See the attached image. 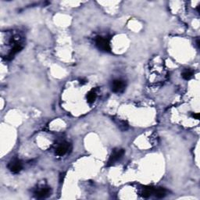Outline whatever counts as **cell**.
Instances as JSON below:
<instances>
[{
	"label": "cell",
	"instance_id": "cell-1",
	"mask_svg": "<svg viewBox=\"0 0 200 200\" xmlns=\"http://www.w3.org/2000/svg\"><path fill=\"white\" fill-rule=\"evenodd\" d=\"M95 44H96V46L99 48V49L103 51V52L109 53V52H110V50H111L109 41L107 38L99 36V37L95 38Z\"/></svg>",
	"mask_w": 200,
	"mask_h": 200
},
{
	"label": "cell",
	"instance_id": "cell-2",
	"mask_svg": "<svg viewBox=\"0 0 200 200\" xmlns=\"http://www.w3.org/2000/svg\"><path fill=\"white\" fill-rule=\"evenodd\" d=\"M124 150L121 149H116L113 151L112 154L109 156V159L108 160V163L107 166H112L115 163L118 161L119 159H121L122 158V156H124Z\"/></svg>",
	"mask_w": 200,
	"mask_h": 200
},
{
	"label": "cell",
	"instance_id": "cell-3",
	"mask_svg": "<svg viewBox=\"0 0 200 200\" xmlns=\"http://www.w3.org/2000/svg\"><path fill=\"white\" fill-rule=\"evenodd\" d=\"M125 82L121 79H116L112 82V91L115 93H120L124 91L125 88Z\"/></svg>",
	"mask_w": 200,
	"mask_h": 200
},
{
	"label": "cell",
	"instance_id": "cell-4",
	"mask_svg": "<svg viewBox=\"0 0 200 200\" xmlns=\"http://www.w3.org/2000/svg\"><path fill=\"white\" fill-rule=\"evenodd\" d=\"M8 168L12 173L17 174V173H19L22 170L23 165H22V163L20 160L16 159V160H13V161L9 163L8 164Z\"/></svg>",
	"mask_w": 200,
	"mask_h": 200
},
{
	"label": "cell",
	"instance_id": "cell-5",
	"mask_svg": "<svg viewBox=\"0 0 200 200\" xmlns=\"http://www.w3.org/2000/svg\"><path fill=\"white\" fill-rule=\"evenodd\" d=\"M69 148H70V145L68 143H62L60 144L56 148V154L58 155V156H63L66 153H67V151L69 150Z\"/></svg>",
	"mask_w": 200,
	"mask_h": 200
},
{
	"label": "cell",
	"instance_id": "cell-6",
	"mask_svg": "<svg viewBox=\"0 0 200 200\" xmlns=\"http://www.w3.org/2000/svg\"><path fill=\"white\" fill-rule=\"evenodd\" d=\"M50 192H51L50 188H48V187H45V188H41L38 191H36V197L38 198V199H44V198L48 197L49 195Z\"/></svg>",
	"mask_w": 200,
	"mask_h": 200
},
{
	"label": "cell",
	"instance_id": "cell-7",
	"mask_svg": "<svg viewBox=\"0 0 200 200\" xmlns=\"http://www.w3.org/2000/svg\"><path fill=\"white\" fill-rule=\"evenodd\" d=\"M154 192V188L152 187H146L141 191V195L143 198H149Z\"/></svg>",
	"mask_w": 200,
	"mask_h": 200
},
{
	"label": "cell",
	"instance_id": "cell-8",
	"mask_svg": "<svg viewBox=\"0 0 200 200\" xmlns=\"http://www.w3.org/2000/svg\"><path fill=\"white\" fill-rule=\"evenodd\" d=\"M156 197L159 198V199H161V198H163L166 195V190L164 188H159L157 189H154V192H153Z\"/></svg>",
	"mask_w": 200,
	"mask_h": 200
},
{
	"label": "cell",
	"instance_id": "cell-9",
	"mask_svg": "<svg viewBox=\"0 0 200 200\" xmlns=\"http://www.w3.org/2000/svg\"><path fill=\"white\" fill-rule=\"evenodd\" d=\"M182 77L185 80H190L193 76V71H191V70H185V71L182 72Z\"/></svg>",
	"mask_w": 200,
	"mask_h": 200
},
{
	"label": "cell",
	"instance_id": "cell-10",
	"mask_svg": "<svg viewBox=\"0 0 200 200\" xmlns=\"http://www.w3.org/2000/svg\"><path fill=\"white\" fill-rule=\"evenodd\" d=\"M96 97H97V95H96V93H95V91H90V92L88 94V95H87V99H88V102L89 103H94L95 100L96 99Z\"/></svg>",
	"mask_w": 200,
	"mask_h": 200
},
{
	"label": "cell",
	"instance_id": "cell-11",
	"mask_svg": "<svg viewBox=\"0 0 200 200\" xmlns=\"http://www.w3.org/2000/svg\"><path fill=\"white\" fill-rule=\"evenodd\" d=\"M192 117H193L195 119L199 120V113H193V114H192Z\"/></svg>",
	"mask_w": 200,
	"mask_h": 200
},
{
	"label": "cell",
	"instance_id": "cell-12",
	"mask_svg": "<svg viewBox=\"0 0 200 200\" xmlns=\"http://www.w3.org/2000/svg\"><path fill=\"white\" fill-rule=\"evenodd\" d=\"M64 177H65V174H60V179H59V181H60V182H63V179H64Z\"/></svg>",
	"mask_w": 200,
	"mask_h": 200
},
{
	"label": "cell",
	"instance_id": "cell-13",
	"mask_svg": "<svg viewBox=\"0 0 200 200\" xmlns=\"http://www.w3.org/2000/svg\"><path fill=\"white\" fill-rule=\"evenodd\" d=\"M196 45H198V48H200V41L199 38H197V40H196Z\"/></svg>",
	"mask_w": 200,
	"mask_h": 200
},
{
	"label": "cell",
	"instance_id": "cell-14",
	"mask_svg": "<svg viewBox=\"0 0 200 200\" xmlns=\"http://www.w3.org/2000/svg\"><path fill=\"white\" fill-rule=\"evenodd\" d=\"M80 83H81V84H85V80H81V81H80Z\"/></svg>",
	"mask_w": 200,
	"mask_h": 200
}]
</instances>
